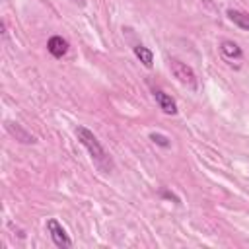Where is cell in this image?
I'll return each instance as SVG.
<instances>
[{"instance_id": "6", "label": "cell", "mask_w": 249, "mask_h": 249, "mask_svg": "<svg viewBox=\"0 0 249 249\" xmlns=\"http://www.w3.org/2000/svg\"><path fill=\"white\" fill-rule=\"evenodd\" d=\"M47 49H49V53H51L53 56L60 58V56H64L66 51H68V41L62 39L60 35H53V37L49 39V43H47Z\"/></svg>"}, {"instance_id": "7", "label": "cell", "mask_w": 249, "mask_h": 249, "mask_svg": "<svg viewBox=\"0 0 249 249\" xmlns=\"http://www.w3.org/2000/svg\"><path fill=\"white\" fill-rule=\"evenodd\" d=\"M134 54H136V58H138L146 68H152V64H154V53H152L148 47L136 45V47H134Z\"/></svg>"}, {"instance_id": "9", "label": "cell", "mask_w": 249, "mask_h": 249, "mask_svg": "<svg viewBox=\"0 0 249 249\" xmlns=\"http://www.w3.org/2000/svg\"><path fill=\"white\" fill-rule=\"evenodd\" d=\"M228 18L241 29L249 31V14H243V12H237V10H230L228 12Z\"/></svg>"}, {"instance_id": "4", "label": "cell", "mask_w": 249, "mask_h": 249, "mask_svg": "<svg viewBox=\"0 0 249 249\" xmlns=\"http://www.w3.org/2000/svg\"><path fill=\"white\" fill-rule=\"evenodd\" d=\"M154 97H156L160 109H161L165 115H175V113H177V105H175V101L171 99V95H167V93L161 91V89H154Z\"/></svg>"}, {"instance_id": "1", "label": "cell", "mask_w": 249, "mask_h": 249, "mask_svg": "<svg viewBox=\"0 0 249 249\" xmlns=\"http://www.w3.org/2000/svg\"><path fill=\"white\" fill-rule=\"evenodd\" d=\"M76 136H78V140L82 142V146L89 152L93 163H95L101 171L109 173V171L113 169V160H111V156L105 152V148L99 144L97 136H95L89 128H86V126H78V128H76Z\"/></svg>"}, {"instance_id": "8", "label": "cell", "mask_w": 249, "mask_h": 249, "mask_svg": "<svg viewBox=\"0 0 249 249\" xmlns=\"http://www.w3.org/2000/svg\"><path fill=\"white\" fill-rule=\"evenodd\" d=\"M220 51H222V54L224 56H228V58H241V49L237 47V43H233V41H222L220 43Z\"/></svg>"}, {"instance_id": "2", "label": "cell", "mask_w": 249, "mask_h": 249, "mask_svg": "<svg viewBox=\"0 0 249 249\" xmlns=\"http://www.w3.org/2000/svg\"><path fill=\"white\" fill-rule=\"evenodd\" d=\"M169 68H171V74H173L183 86H187V88H191V89H196V76H195V70H193L189 64L181 62V60H177V58H171V60H169Z\"/></svg>"}, {"instance_id": "10", "label": "cell", "mask_w": 249, "mask_h": 249, "mask_svg": "<svg viewBox=\"0 0 249 249\" xmlns=\"http://www.w3.org/2000/svg\"><path fill=\"white\" fill-rule=\"evenodd\" d=\"M150 140H152V142H156V144H158V146H161V148H169V144H171V142H169V138H167V136H163V134H160V132H152V134H150Z\"/></svg>"}, {"instance_id": "11", "label": "cell", "mask_w": 249, "mask_h": 249, "mask_svg": "<svg viewBox=\"0 0 249 249\" xmlns=\"http://www.w3.org/2000/svg\"><path fill=\"white\" fill-rule=\"evenodd\" d=\"M74 2H76V4H80V6H84V4H86V0H74Z\"/></svg>"}, {"instance_id": "3", "label": "cell", "mask_w": 249, "mask_h": 249, "mask_svg": "<svg viewBox=\"0 0 249 249\" xmlns=\"http://www.w3.org/2000/svg\"><path fill=\"white\" fill-rule=\"evenodd\" d=\"M47 230H49L51 239H53V243H54L56 247H60V249H68V247L72 245V241H70L66 230H64L54 218H51V220L47 222Z\"/></svg>"}, {"instance_id": "5", "label": "cell", "mask_w": 249, "mask_h": 249, "mask_svg": "<svg viewBox=\"0 0 249 249\" xmlns=\"http://www.w3.org/2000/svg\"><path fill=\"white\" fill-rule=\"evenodd\" d=\"M6 130H8L18 142H23V144H35V142H37L35 136H31V134H29L25 128H21L18 123H10V121H8V123H6Z\"/></svg>"}]
</instances>
